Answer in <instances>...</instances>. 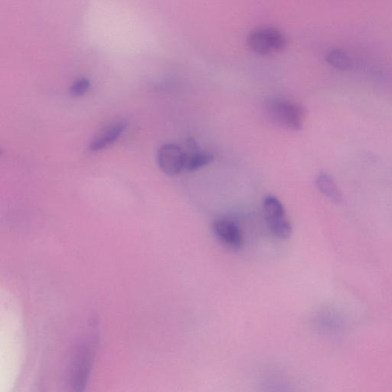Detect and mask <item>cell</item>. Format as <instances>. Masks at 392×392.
<instances>
[{"mask_svg":"<svg viewBox=\"0 0 392 392\" xmlns=\"http://www.w3.org/2000/svg\"><path fill=\"white\" fill-rule=\"evenodd\" d=\"M267 115L275 124L299 132L303 127L307 111L303 105L282 98H276L267 104Z\"/></svg>","mask_w":392,"mask_h":392,"instance_id":"6da1fadb","label":"cell"},{"mask_svg":"<svg viewBox=\"0 0 392 392\" xmlns=\"http://www.w3.org/2000/svg\"><path fill=\"white\" fill-rule=\"evenodd\" d=\"M263 207L269 230L277 239H289L293 227L281 200L274 195H267L263 201Z\"/></svg>","mask_w":392,"mask_h":392,"instance_id":"7a4b0ae2","label":"cell"},{"mask_svg":"<svg viewBox=\"0 0 392 392\" xmlns=\"http://www.w3.org/2000/svg\"><path fill=\"white\" fill-rule=\"evenodd\" d=\"M248 45L255 53L268 55L284 50L288 45V40L280 30L264 27L253 31L250 34L248 37Z\"/></svg>","mask_w":392,"mask_h":392,"instance_id":"3957f363","label":"cell"},{"mask_svg":"<svg viewBox=\"0 0 392 392\" xmlns=\"http://www.w3.org/2000/svg\"><path fill=\"white\" fill-rule=\"evenodd\" d=\"M96 349L94 335L90 336L80 346L78 352L74 361L71 374V386L76 391H83L86 385L90 372H91Z\"/></svg>","mask_w":392,"mask_h":392,"instance_id":"277c9868","label":"cell"},{"mask_svg":"<svg viewBox=\"0 0 392 392\" xmlns=\"http://www.w3.org/2000/svg\"><path fill=\"white\" fill-rule=\"evenodd\" d=\"M158 162L160 169L168 176H176L185 170L186 152L184 147L167 144L158 151Z\"/></svg>","mask_w":392,"mask_h":392,"instance_id":"5b68a950","label":"cell"},{"mask_svg":"<svg viewBox=\"0 0 392 392\" xmlns=\"http://www.w3.org/2000/svg\"><path fill=\"white\" fill-rule=\"evenodd\" d=\"M212 232L217 239L227 248L239 250L243 246V235L240 227L232 219H216L212 223Z\"/></svg>","mask_w":392,"mask_h":392,"instance_id":"8992f818","label":"cell"},{"mask_svg":"<svg viewBox=\"0 0 392 392\" xmlns=\"http://www.w3.org/2000/svg\"><path fill=\"white\" fill-rule=\"evenodd\" d=\"M127 122L118 120L111 122L104 127L100 132H98L89 144V150L92 152H98L115 143L118 139L124 134L127 128Z\"/></svg>","mask_w":392,"mask_h":392,"instance_id":"52a82bcc","label":"cell"},{"mask_svg":"<svg viewBox=\"0 0 392 392\" xmlns=\"http://www.w3.org/2000/svg\"><path fill=\"white\" fill-rule=\"evenodd\" d=\"M185 170L188 172L197 171L210 164L214 157L211 153L201 150L192 139L186 141Z\"/></svg>","mask_w":392,"mask_h":392,"instance_id":"ba28073f","label":"cell"},{"mask_svg":"<svg viewBox=\"0 0 392 392\" xmlns=\"http://www.w3.org/2000/svg\"><path fill=\"white\" fill-rule=\"evenodd\" d=\"M318 190L334 203L342 202V195L332 177L326 173L318 174L316 178Z\"/></svg>","mask_w":392,"mask_h":392,"instance_id":"9c48e42d","label":"cell"},{"mask_svg":"<svg viewBox=\"0 0 392 392\" xmlns=\"http://www.w3.org/2000/svg\"><path fill=\"white\" fill-rule=\"evenodd\" d=\"M325 59L332 67L340 71H349L353 67V61L349 55L340 48L331 49L326 53Z\"/></svg>","mask_w":392,"mask_h":392,"instance_id":"30bf717a","label":"cell"},{"mask_svg":"<svg viewBox=\"0 0 392 392\" xmlns=\"http://www.w3.org/2000/svg\"><path fill=\"white\" fill-rule=\"evenodd\" d=\"M91 88V81L88 78H80L70 88V94L74 97H80L86 94Z\"/></svg>","mask_w":392,"mask_h":392,"instance_id":"8fae6325","label":"cell"}]
</instances>
